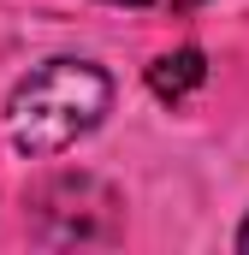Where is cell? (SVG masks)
Listing matches in <instances>:
<instances>
[{"label": "cell", "mask_w": 249, "mask_h": 255, "mask_svg": "<svg viewBox=\"0 0 249 255\" xmlns=\"http://www.w3.org/2000/svg\"><path fill=\"white\" fill-rule=\"evenodd\" d=\"M113 107V77L95 60H42L6 95V136L30 160H54L77 148Z\"/></svg>", "instance_id": "obj_1"}, {"label": "cell", "mask_w": 249, "mask_h": 255, "mask_svg": "<svg viewBox=\"0 0 249 255\" xmlns=\"http://www.w3.org/2000/svg\"><path fill=\"white\" fill-rule=\"evenodd\" d=\"M202 83H208V54H202L196 42H190V48H172V54H160V60L148 65V89H154V101H166V107L190 101Z\"/></svg>", "instance_id": "obj_2"}, {"label": "cell", "mask_w": 249, "mask_h": 255, "mask_svg": "<svg viewBox=\"0 0 249 255\" xmlns=\"http://www.w3.org/2000/svg\"><path fill=\"white\" fill-rule=\"evenodd\" d=\"M238 250L249 255V220H244V226H238Z\"/></svg>", "instance_id": "obj_3"}, {"label": "cell", "mask_w": 249, "mask_h": 255, "mask_svg": "<svg viewBox=\"0 0 249 255\" xmlns=\"http://www.w3.org/2000/svg\"><path fill=\"white\" fill-rule=\"evenodd\" d=\"M107 6H154V0H107Z\"/></svg>", "instance_id": "obj_4"}]
</instances>
